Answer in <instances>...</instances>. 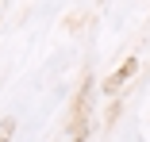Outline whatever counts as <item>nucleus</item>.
Wrapping results in <instances>:
<instances>
[{
	"instance_id": "nucleus-1",
	"label": "nucleus",
	"mask_w": 150,
	"mask_h": 142,
	"mask_svg": "<svg viewBox=\"0 0 150 142\" xmlns=\"http://www.w3.org/2000/svg\"><path fill=\"white\" fill-rule=\"evenodd\" d=\"M131 73H135V58H127V62H123V65H119V69H115V77H112V81H108V84H112V89H115V84H119V81H127V77H131Z\"/></svg>"
}]
</instances>
